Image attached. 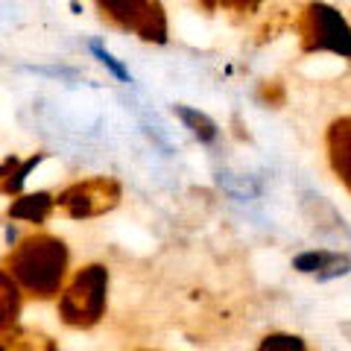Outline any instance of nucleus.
Listing matches in <instances>:
<instances>
[{
	"mask_svg": "<svg viewBox=\"0 0 351 351\" xmlns=\"http://www.w3.org/2000/svg\"><path fill=\"white\" fill-rule=\"evenodd\" d=\"M53 348V343L47 346V351ZM0 351H36V343L32 339H15V337H9L0 343Z\"/></svg>",
	"mask_w": 351,
	"mask_h": 351,
	"instance_id": "obj_14",
	"label": "nucleus"
},
{
	"mask_svg": "<svg viewBox=\"0 0 351 351\" xmlns=\"http://www.w3.org/2000/svg\"><path fill=\"white\" fill-rule=\"evenodd\" d=\"M15 313H18V287L12 278L0 272V331H6L15 322Z\"/></svg>",
	"mask_w": 351,
	"mask_h": 351,
	"instance_id": "obj_9",
	"label": "nucleus"
},
{
	"mask_svg": "<svg viewBox=\"0 0 351 351\" xmlns=\"http://www.w3.org/2000/svg\"><path fill=\"white\" fill-rule=\"evenodd\" d=\"M302 47L307 53L328 50L343 59H351V27L346 18L328 3H311L299 18Z\"/></svg>",
	"mask_w": 351,
	"mask_h": 351,
	"instance_id": "obj_2",
	"label": "nucleus"
},
{
	"mask_svg": "<svg viewBox=\"0 0 351 351\" xmlns=\"http://www.w3.org/2000/svg\"><path fill=\"white\" fill-rule=\"evenodd\" d=\"M117 184L106 182V179H94L85 184H73L59 196V205L68 211L71 217H91V214H103L117 202Z\"/></svg>",
	"mask_w": 351,
	"mask_h": 351,
	"instance_id": "obj_5",
	"label": "nucleus"
},
{
	"mask_svg": "<svg viewBox=\"0 0 351 351\" xmlns=\"http://www.w3.org/2000/svg\"><path fill=\"white\" fill-rule=\"evenodd\" d=\"M9 267H12L18 281L32 295L47 299V295L59 290V284L64 278L68 252H64V243L56 237H32L9 258Z\"/></svg>",
	"mask_w": 351,
	"mask_h": 351,
	"instance_id": "obj_1",
	"label": "nucleus"
},
{
	"mask_svg": "<svg viewBox=\"0 0 351 351\" xmlns=\"http://www.w3.org/2000/svg\"><path fill=\"white\" fill-rule=\"evenodd\" d=\"M176 112H179V117L191 126V132H193V135L199 138V141H205V144H208V141L217 138V126H214L211 117H205L202 112H193V108H184V106L176 108Z\"/></svg>",
	"mask_w": 351,
	"mask_h": 351,
	"instance_id": "obj_10",
	"label": "nucleus"
},
{
	"mask_svg": "<svg viewBox=\"0 0 351 351\" xmlns=\"http://www.w3.org/2000/svg\"><path fill=\"white\" fill-rule=\"evenodd\" d=\"M328 156H331L334 173L351 191V117H343L328 129Z\"/></svg>",
	"mask_w": 351,
	"mask_h": 351,
	"instance_id": "obj_6",
	"label": "nucleus"
},
{
	"mask_svg": "<svg viewBox=\"0 0 351 351\" xmlns=\"http://www.w3.org/2000/svg\"><path fill=\"white\" fill-rule=\"evenodd\" d=\"M208 9H234V12H249L261 0H202Z\"/></svg>",
	"mask_w": 351,
	"mask_h": 351,
	"instance_id": "obj_13",
	"label": "nucleus"
},
{
	"mask_svg": "<svg viewBox=\"0 0 351 351\" xmlns=\"http://www.w3.org/2000/svg\"><path fill=\"white\" fill-rule=\"evenodd\" d=\"M50 211H53L50 193H32V196H24V199H18L12 208H9V214H12V217L29 219V223H41V219L47 217Z\"/></svg>",
	"mask_w": 351,
	"mask_h": 351,
	"instance_id": "obj_8",
	"label": "nucleus"
},
{
	"mask_svg": "<svg viewBox=\"0 0 351 351\" xmlns=\"http://www.w3.org/2000/svg\"><path fill=\"white\" fill-rule=\"evenodd\" d=\"M91 50H94V56L100 59V62L106 64V68H108V71H112V73L117 76V80H123V82H132L129 71H126L123 64H120V62H117V59H114V56H112V53H108V50H103V47H100V44H97V41H91Z\"/></svg>",
	"mask_w": 351,
	"mask_h": 351,
	"instance_id": "obj_12",
	"label": "nucleus"
},
{
	"mask_svg": "<svg viewBox=\"0 0 351 351\" xmlns=\"http://www.w3.org/2000/svg\"><path fill=\"white\" fill-rule=\"evenodd\" d=\"M293 267L299 272H307V276H316V278H337V276H346L351 269V261L346 255H334V252H304L293 261Z\"/></svg>",
	"mask_w": 351,
	"mask_h": 351,
	"instance_id": "obj_7",
	"label": "nucleus"
},
{
	"mask_svg": "<svg viewBox=\"0 0 351 351\" xmlns=\"http://www.w3.org/2000/svg\"><path fill=\"white\" fill-rule=\"evenodd\" d=\"M258 351H304V343L299 337H290V334H272L261 343Z\"/></svg>",
	"mask_w": 351,
	"mask_h": 351,
	"instance_id": "obj_11",
	"label": "nucleus"
},
{
	"mask_svg": "<svg viewBox=\"0 0 351 351\" xmlns=\"http://www.w3.org/2000/svg\"><path fill=\"white\" fill-rule=\"evenodd\" d=\"M50 351H56V346H53V348H50Z\"/></svg>",
	"mask_w": 351,
	"mask_h": 351,
	"instance_id": "obj_15",
	"label": "nucleus"
},
{
	"mask_svg": "<svg viewBox=\"0 0 351 351\" xmlns=\"http://www.w3.org/2000/svg\"><path fill=\"white\" fill-rule=\"evenodd\" d=\"M106 284H108V272L103 267H85L59 299L64 322L76 328H88L100 319L106 307Z\"/></svg>",
	"mask_w": 351,
	"mask_h": 351,
	"instance_id": "obj_3",
	"label": "nucleus"
},
{
	"mask_svg": "<svg viewBox=\"0 0 351 351\" xmlns=\"http://www.w3.org/2000/svg\"><path fill=\"white\" fill-rule=\"evenodd\" d=\"M108 18L117 24L132 27L141 38L147 41H164L167 38V21L158 6V0H97Z\"/></svg>",
	"mask_w": 351,
	"mask_h": 351,
	"instance_id": "obj_4",
	"label": "nucleus"
}]
</instances>
